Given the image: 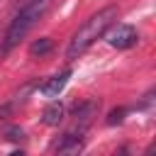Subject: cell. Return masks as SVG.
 Instances as JSON below:
<instances>
[{"mask_svg":"<svg viewBox=\"0 0 156 156\" xmlns=\"http://www.w3.org/2000/svg\"><path fill=\"white\" fill-rule=\"evenodd\" d=\"M115 20H117V7H115V5L102 7L100 12L90 15V17L78 27V32L71 37L68 49H66V58H78L80 54H85L100 37L107 34V29L115 24Z\"/></svg>","mask_w":156,"mask_h":156,"instance_id":"obj_1","label":"cell"},{"mask_svg":"<svg viewBox=\"0 0 156 156\" xmlns=\"http://www.w3.org/2000/svg\"><path fill=\"white\" fill-rule=\"evenodd\" d=\"M46 5H49V0H24V2H22L20 12L12 17V22H10L7 32H5L2 54H7L10 49H15V46L27 37V32H29V29L39 22V17L44 15Z\"/></svg>","mask_w":156,"mask_h":156,"instance_id":"obj_2","label":"cell"},{"mask_svg":"<svg viewBox=\"0 0 156 156\" xmlns=\"http://www.w3.org/2000/svg\"><path fill=\"white\" fill-rule=\"evenodd\" d=\"M98 110H100V100H95V98L78 102L73 107V124H71V129L66 132L63 139H80L85 134V129L93 124V119L98 117Z\"/></svg>","mask_w":156,"mask_h":156,"instance_id":"obj_3","label":"cell"},{"mask_svg":"<svg viewBox=\"0 0 156 156\" xmlns=\"http://www.w3.org/2000/svg\"><path fill=\"white\" fill-rule=\"evenodd\" d=\"M136 39H139V34H136V29H134L132 24H117V27H112L110 34H107V41H110V46H115V49H129V46L136 44Z\"/></svg>","mask_w":156,"mask_h":156,"instance_id":"obj_4","label":"cell"},{"mask_svg":"<svg viewBox=\"0 0 156 156\" xmlns=\"http://www.w3.org/2000/svg\"><path fill=\"white\" fill-rule=\"evenodd\" d=\"M68 78H71V71H61L58 76H51L46 83H41V85H39L41 95H46V98H56V95H58V93L66 88Z\"/></svg>","mask_w":156,"mask_h":156,"instance_id":"obj_5","label":"cell"},{"mask_svg":"<svg viewBox=\"0 0 156 156\" xmlns=\"http://www.w3.org/2000/svg\"><path fill=\"white\" fill-rule=\"evenodd\" d=\"M41 119H44V124H49V127H58L61 122H63V105L61 102H49L46 107H44V112H41Z\"/></svg>","mask_w":156,"mask_h":156,"instance_id":"obj_6","label":"cell"},{"mask_svg":"<svg viewBox=\"0 0 156 156\" xmlns=\"http://www.w3.org/2000/svg\"><path fill=\"white\" fill-rule=\"evenodd\" d=\"M83 151V139H61L56 156H80Z\"/></svg>","mask_w":156,"mask_h":156,"instance_id":"obj_7","label":"cell"},{"mask_svg":"<svg viewBox=\"0 0 156 156\" xmlns=\"http://www.w3.org/2000/svg\"><path fill=\"white\" fill-rule=\"evenodd\" d=\"M51 49H54V41H51L49 37H41V39H37V41L29 46V54H32V56H46Z\"/></svg>","mask_w":156,"mask_h":156,"instance_id":"obj_8","label":"cell"},{"mask_svg":"<svg viewBox=\"0 0 156 156\" xmlns=\"http://www.w3.org/2000/svg\"><path fill=\"white\" fill-rule=\"evenodd\" d=\"M124 107H119V110H112L110 112V117H107V124H117V122H122V117H124Z\"/></svg>","mask_w":156,"mask_h":156,"instance_id":"obj_9","label":"cell"},{"mask_svg":"<svg viewBox=\"0 0 156 156\" xmlns=\"http://www.w3.org/2000/svg\"><path fill=\"white\" fill-rule=\"evenodd\" d=\"M5 134H7V139H10V141H20V139H24V132H22L20 127H10Z\"/></svg>","mask_w":156,"mask_h":156,"instance_id":"obj_10","label":"cell"},{"mask_svg":"<svg viewBox=\"0 0 156 156\" xmlns=\"http://www.w3.org/2000/svg\"><path fill=\"white\" fill-rule=\"evenodd\" d=\"M112 156H132V149H129V146H119Z\"/></svg>","mask_w":156,"mask_h":156,"instance_id":"obj_11","label":"cell"},{"mask_svg":"<svg viewBox=\"0 0 156 156\" xmlns=\"http://www.w3.org/2000/svg\"><path fill=\"white\" fill-rule=\"evenodd\" d=\"M144 156H156V144H149V149L144 151Z\"/></svg>","mask_w":156,"mask_h":156,"instance_id":"obj_12","label":"cell"},{"mask_svg":"<svg viewBox=\"0 0 156 156\" xmlns=\"http://www.w3.org/2000/svg\"><path fill=\"white\" fill-rule=\"evenodd\" d=\"M10 156H24V154H22V151H15V154H10Z\"/></svg>","mask_w":156,"mask_h":156,"instance_id":"obj_13","label":"cell"}]
</instances>
